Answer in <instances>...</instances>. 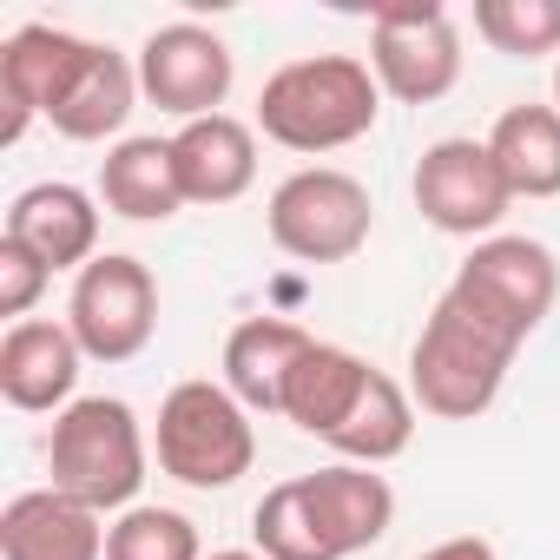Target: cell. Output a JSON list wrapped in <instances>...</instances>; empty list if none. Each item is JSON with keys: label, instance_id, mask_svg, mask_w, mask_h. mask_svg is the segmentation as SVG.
<instances>
[{"label": "cell", "instance_id": "cell-1", "mask_svg": "<svg viewBox=\"0 0 560 560\" xmlns=\"http://www.w3.org/2000/svg\"><path fill=\"white\" fill-rule=\"evenodd\" d=\"M376 106H383V86L357 54H311V60H291L264 80L257 126L284 152L317 159V152L357 145L376 126Z\"/></svg>", "mask_w": 560, "mask_h": 560}, {"label": "cell", "instance_id": "cell-2", "mask_svg": "<svg viewBox=\"0 0 560 560\" xmlns=\"http://www.w3.org/2000/svg\"><path fill=\"white\" fill-rule=\"evenodd\" d=\"M514 350H521V337L508 324H494L468 298L442 291V304L429 311V324H422V337L409 350V389H416V402L429 416L475 422L501 396V383L514 370Z\"/></svg>", "mask_w": 560, "mask_h": 560}, {"label": "cell", "instance_id": "cell-3", "mask_svg": "<svg viewBox=\"0 0 560 560\" xmlns=\"http://www.w3.org/2000/svg\"><path fill=\"white\" fill-rule=\"evenodd\" d=\"M47 475L67 501H80L93 514L132 508L145 488V429H139L132 402L80 396L73 409H60L54 435H47Z\"/></svg>", "mask_w": 560, "mask_h": 560}, {"label": "cell", "instance_id": "cell-4", "mask_svg": "<svg viewBox=\"0 0 560 560\" xmlns=\"http://www.w3.org/2000/svg\"><path fill=\"white\" fill-rule=\"evenodd\" d=\"M159 468L185 488H231L237 475H250L257 462V435H250V409L224 389V383H178L159 402Z\"/></svg>", "mask_w": 560, "mask_h": 560}, {"label": "cell", "instance_id": "cell-5", "mask_svg": "<svg viewBox=\"0 0 560 560\" xmlns=\"http://www.w3.org/2000/svg\"><path fill=\"white\" fill-rule=\"evenodd\" d=\"M264 224H270V244L298 264H343L370 244L376 205H370L363 178H350L337 165H304L270 191Z\"/></svg>", "mask_w": 560, "mask_h": 560}, {"label": "cell", "instance_id": "cell-6", "mask_svg": "<svg viewBox=\"0 0 560 560\" xmlns=\"http://www.w3.org/2000/svg\"><path fill=\"white\" fill-rule=\"evenodd\" d=\"M370 73L402 106H435L462 80V34L442 0H396L370 14Z\"/></svg>", "mask_w": 560, "mask_h": 560}, {"label": "cell", "instance_id": "cell-7", "mask_svg": "<svg viewBox=\"0 0 560 560\" xmlns=\"http://www.w3.org/2000/svg\"><path fill=\"white\" fill-rule=\"evenodd\" d=\"M67 330L80 337V350L93 363H132L152 330H159V284L152 270L126 250H100L67 298Z\"/></svg>", "mask_w": 560, "mask_h": 560}, {"label": "cell", "instance_id": "cell-8", "mask_svg": "<svg viewBox=\"0 0 560 560\" xmlns=\"http://www.w3.org/2000/svg\"><path fill=\"white\" fill-rule=\"evenodd\" d=\"M455 298H468L481 317L508 324L521 343L547 324L553 298H560V264L540 237H481L468 250V264L455 270Z\"/></svg>", "mask_w": 560, "mask_h": 560}, {"label": "cell", "instance_id": "cell-9", "mask_svg": "<svg viewBox=\"0 0 560 560\" xmlns=\"http://www.w3.org/2000/svg\"><path fill=\"white\" fill-rule=\"evenodd\" d=\"M514 191L488 152V139H435L416 165V211L448 237H488L508 218Z\"/></svg>", "mask_w": 560, "mask_h": 560}, {"label": "cell", "instance_id": "cell-10", "mask_svg": "<svg viewBox=\"0 0 560 560\" xmlns=\"http://www.w3.org/2000/svg\"><path fill=\"white\" fill-rule=\"evenodd\" d=\"M93 54H100V47L80 40V34L40 27V21L14 27L8 47H0V100H8V126H0V145H21V132H27L34 119H54V113L73 100V86L86 80Z\"/></svg>", "mask_w": 560, "mask_h": 560}, {"label": "cell", "instance_id": "cell-11", "mask_svg": "<svg viewBox=\"0 0 560 560\" xmlns=\"http://www.w3.org/2000/svg\"><path fill=\"white\" fill-rule=\"evenodd\" d=\"M231 80H237L231 47L198 21H172V27L145 34V47H139V93L152 106H165L172 119H185V126L211 119L224 106Z\"/></svg>", "mask_w": 560, "mask_h": 560}, {"label": "cell", "instance_id": "cell-12", "mask_svg": "<svg viewBox=\"0 0 560 560\" xmlns=\"http://www.w3.org/2000/svg\"><path fill=\"white\" fill-rule=\"evenodd\" d=\"M80 337L67 324H47V317H27V324H8L0 337V396L27 416H47V409H73V383H80Z\"/></svg>", "mask_w": 560, "mask_h": 560}, {"label": "cell", "instance_id": "cell-13", "mask_svg": "<svg viewBox=\"0 0 560 560\" xmlns=\"http://www.w3.org/2000/svg\"><path fill=\"white\" fill-rule=\"evenodd\" d=\"M8 237L27 244L47 270H86L100 257V205L80 191V185H27L14 205H8Z\"/></svg>", "mask_w": 560, "mask_h": 560}, {"label": "cell", "instance_id": "cell-14", "mask_svg": "<svg viewBox=\"0 0 560 560\" xmlns=\"http://www.w3.org/2000/svg\"><path fill=\"white\" fill-rule=\"evenodd\" d=\"M0 560H106V527L60 488H27L0 508Z\"/></svg>", "mask_w": 560, "mask_h": 560}, {"label": "cell", "instance_id": "cell-15", "mask_svg": "<svg viewBox=\"0 0 560 560\" xmlns=\"http://www.w3.org/2000/svg\"><path fill=\"white\" fill-rule=\"evenodd\" d=\"M172 165H178L185 205H231L257 178V132L231 113L191 119L172 132Z\"/></svg>", "mask_w": 560, "mask_h": 560}, {"label": "cell", "instance_id": "cell-16", "mask_svg": "<svg viewBox=\"0 0 560 560\" xmlns=\"http://www.w3.org/2000/svg\"><path fill=\"white\" fill-rule=\"evenodd\" d=\"M304 494H311V508H317V521H324L337 560L376 547V540L389 534V521H396L389 481H383L376 468H363V462H330V468L304 475Z\"/></svg>", "mask_w": 560, "mask_h": 560}, {"label": "cell", "instance_id": "cell-17", "mask_svg": "<svg viewBox=\"0 0 560 560\" xmlns=\"http://www.w3.org/2000/svg\"><path fill=\"white\" fill-rule=\"evenodd\" d=\"M311 343L317 337L298 330V324H284V317H250V324H237L224 337V389L244 409L277 416V409H284V383H291V370L304 363Z\"/></svg>", "mask_w": 560, "mask_h": 560}, {"label": "cell", "instance_id": "cell-18", "mask_svg": "<svg viewBox=\"0 0 560 560\" xmlns=\"http://www.w3.org/2000/svg\"><path fill=\"white\" fill-rule=\"evenodd\" d=\"M376 370L357 357V350H343V343H311L304 350V363L291 370V383H284V422H298L304 435H317V442H330L343 422H350V409H357V396H363V383H370Z\"/></svg>", "mask_w": 560, "mask_h": 560}, {"label": "cell", "instance_id": "cell-19", "mask_svg": "<svg viewBox=\"0 0 560 560\" xmlns=\"http://www.w3.org/2000/svg\"><path fill=\"white\" fill-rule=\"evenodd\" d=\"M100 205L113 218H132V224L172 218L185 205V185H178V165H172V139H119L100 159Z\"/></svg>", "mask_w": 560, "mask_h": 560}, {"label": "cell", "instance_id": "cell-20", "mask_svg": "<svg viewBox=\"0 0 560 560\" xmlns=\"http://www.w3.org/2000/svg\"><path fill=\"white\" fill-rule=\"evenodd\" d=\"M488 152L514 198H560V106H508Z\"/></svg>", "mask_w": 560, "mask_h": 560}, {"label": "cell", "instance_id": "cell-21", "mask_svg": "<svg viewBox=\"0 0 560 560\" xmlns=\"http://www.w3.org/2000/svg\"><path fill=\"white\" fill-rule=\"evenodd\" d=\"M409 442H416V402H409V389H402L396 376H383V370H376V376L363 383V396H357L350 422L330 435V448H337L343 462L383 468V462H396Z\"/></svg>", "mask_w": 560, "mask_h": 560}, {"label": "cell", "instance_id": "cell-22", "mask_svg": "<svg viewBox=\"0 0 560 560\" xmlns=\"http://www.w3.org/2000/svg\"><path fill=\"white\" fill-rule=\"evenodd\" d=\"M132 106H139V67H132L126 54L100 47L93 67H86V80L73 86V100L54 113V132L93 145V139H113V132L132 119Z\"/></svg>", "mask_w": 560, "mask_h": 560}, {"label": "cell", "instance_id": "cell-23", "mask_svg": "<svg viewBox=\"0 0 560 560\" xmlns=\"http://www.w3.org/2000/svg\"><path fill=\"white\" fill-rule=\"evenodd\" d=\"M250 534H257L264 560H337V547H330V534H324V521H317V508L304 494V475L298 481H277L257 501Z\"/></svg>", "mask_w": 560, "mask_h": 560}, {"label": "cell", "instance_id": "cell-24", "mask_svg": "<svg viewBox=\"0 0 560 560\" xmlns=\"http://www.w3.org/2000/svg\"><path fill=\"white\" fill-rule=\"evenodd\" d=\"M475 34L514 60L560 54V0H475Z\"/></svg>", "mask_w": 560, "mask_h": 560}, {"label": "cell", "instance_id": "cell-25", "mask_svg": "<svg viewBox=\"0 0 560 560\" xmlns=\"http://www.w3.org/2000/svg\"><path fill=\"white\" fill-rule=\"evenodd\" d=\"M106 560H198V527L178 508H126L106 527Z\"/></svg>", "mask_w": 560, "mask_h": 560}, {"label": "cell", "instance_id": "cell-26", "mask_svg": "<svg viewBox=\"0 0 560 560\" xmlns=\"http://www.w3.org/2000/svg\"><path fill=\"white\" fill-rule=\"evenodd\" d=\"M54 284V270L27 250V244H14L8 231H0V317H14V324H27V311L40 304V291Z\"/></svg>", "mask_w": 560, "mask_h": 560}, {"label": "cell", "instance_id": "cell-27", "mask_svg": "<svg viewBox=\"0 0 560 560\" xmlns=\"http://www.w3.org/2000/svg\"><path fill=\"white\" fill-rule=\"evenodd\" d=\"M416 560H494V547H488L481 534H455V540H442V547H429V553H416Z\"/></svg>", "mask_w": 560, "mask_h": 560}, {"label": "cell", "instance_id": "cell-28", "mask_svg": "<svg viewBox=\"0 0 560 560\" xmlns=\"http://www.w3.org/2000/svg\"><path fill=\"white\" fill-rule=\"evenodd\" d=\"M211 560H264V553H244V547H231V553H211Z\"/></svg>", "mask_w": 560, "mask_h": 560}, {"label": "cell", "instance_id": "cell-29", "mask_svg": "<svg viewBox=\"0 0 560 560\" xmlns=\"http://www.w3.org/2000/svg\"><path fill=\"white\" fill-rule=\"evenodd\" d=\"M553 106H560V67H553Z\"/></svg>", "mask_w": 560, "mask_h": 560}]
</instances>
